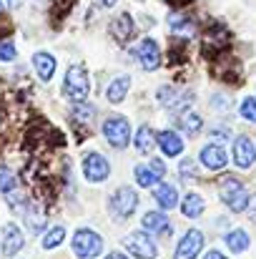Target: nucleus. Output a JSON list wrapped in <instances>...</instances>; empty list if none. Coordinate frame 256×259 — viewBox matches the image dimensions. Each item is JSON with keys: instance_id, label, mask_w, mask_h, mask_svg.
<instances>
[{"instance_id": "1", "label": "nucleus", "mask_w": 256, "mask_h": 259, "mask_svg": "<svg viewBox=\"0 0 256 259\" xmlns=\"http://www.w3.org/2000/svg\"><path fill=\"white\" fill-rule=\"evenodd\" d=\"M219 196H221V201H224V204H229V209H231V211H246V209H249V204H251V199H249V194H246L244 184H241V181H236L234 176L221 179V184H219Z\"/></svg>"}, {"instance_id": "2", "label": "nucleus", "mask_w": 256, "mask_h": 259, "mask_svg": "<svg viewBox=\"0 0 256 259\" xmlns=\"http://www.w3.org/2000/svg\"><path fill=\"white\" fill-rule=\"evenodd\" d=\"M88 73L83 66H71L66 73V83H63V93L73 101V103H83L88 96Z\"/></svg>"}, {"instance_id": "3", "label": "nucleus", "mask_w": 256, "mask_h": 259, "mask_svg": "<svg viewBox=\"0 0 256 259\" xmlns=\"http://www.w3.org/2000/svg\"><path fill=\"white\" fill-rule=\"evenodd\" d=\"M100 249H103V239L95 232L78 229L73 234V252H76V257L90 259V257H95V254H100Z\"/></svg>"}, {"instance_id": "4", "label": "nucleus", "mask_w": 256, "mask_h": 259, "mask_svg": "<svg viewBox=\"0 0 256 259\" xmlns=\"http://www.w3.org/2000/svg\"><path fill=\"white\" fill-rule=\"evenodd\" d=\"M123 244H126V249H128L133 257H138V259H153L159 254V247L153 244V239H151L146 232H133V234H128V237L123 239Z\"/></svg>"}, {"instance_id": "5", "label": "nucleus", "mask_w": 256, "mask_h": 259, "mask_svg": "<svg viewBox=\"0 0 256 259\" xmlns=\"http://www.w3.org/2000/svg\"><path fill=\"white\" fill-rule=\"evenodd\" d=\"M103 134H106V139H108V144L113 149H123V146H128L131 126H128L126 118H108L103 123Z\"/></svg>"}, {"instance_id": "6", "label": "nucleus", "mask_w": 256, "mask_h": 259, "mask_svg": "<svg viewBox=\"0 0 256 259\" xmlns=\"http://www.w3.org/2000/svg\"><path fill=\"white\" fill-rule=\"evenodd\" d=\"M138 206V194L131 189V186H121L116 194H113V201H111V209L116 217H131Z\"/></svg>"}, {"instance_id": "7", "label": "nucleus", "mask_w": 256, "mask_h": 259, "mask_svg": "<svg viewBox=\"0 0 256 259\" xmlns=\"http://www.w3.org/2000/svg\"><path fill=\"white\" fill-rule=\"evenodd\" d=\"M201 247H203V234H201L198 229H188V232L181 237V242H178L173 257L176 259H196L198 252H201Z\"/></svg>"}, {"instance_id": "8", "label": "nucleus", "mask_w": 256, "mask_h": 259, "mask_svg": "<svg viewBox=\"0 0 256 259\" xmlns=\"http://www.w3.org/2000/svg\"><path fill=\"white\" fill-rule=\"evenodd\" d=\"M136 56H138V63L143 66V71H156L161 66V51H159V43L151 40V38H143L136 48Z\"/></svg>"}, {"instance_id": "9", "label": "nucleus", "mask_w": 256, "mask_h": 259, "mask_svg": "<svg viewBox=\"0 0 256 259\" xmlns=\"http://www.w3.org/2000/svg\"><path fill=\"white\" fill-rule=\"evenodd\" d=\"M234 161L239 169H251L256 161V146L249 136H239L234 141Z\"/></svg>"}, {"instance_id": "10", "label": "nucleus", "mask_w": 256, "mask_h": 259, "mask_svg": "<svg viewBox=\"0 0 256 259\" xmlns=\"http://www.w3.org/2000/svg\"><path fill=\"white\" fill-rule=\"evenodd\" d=\"M83 174H85V179H88V181L98 184V181L108 179L111 166H108L106 156H100V154H88V156L83 159Z\"/></svg>"}, {"instance_id": "11", "label": "nucleus", "mask_w": 256, "mask_h": 259, "mask_svg": "<svg viewBox=\"0 0 256 259\" xmlns=\"http://www.w3.org/2000/svg\"><path fill=\"white\" fill-rule=\"evenodd\" d=\"M226 151L221 149V146H216V144H209V146H203L201 149V164L206 166V169H211V171H221L224 166H226Z\"/></svg>"}, {"instance_id": "12", "label": "nucleus", "mask_w": 256, "mask_h": 259, "mask_svg": "<svg viewBox=\"0 0 256 259\" xmlns=\"http://www.w3.org/2000/svg\"><path fill=\"white\" fill-rule=\"evenodd\" d=\"M23 242H25L23 232L15 224H5V229H3V254H8V257L18 254L23 249Z\"/></svg>"}, {"instance_id": "13", "label": "nucleus", "mask_w": 256, "mask_h": 259, "mask_svg": "<svg viewBox=\"0 0 256 259\" xmlns=\"http://www.w3.org/2000/svg\"><path fill=\"white\" fill-rule=\"evenodd\" d=\"M33 66H35V73H38V78L40 81H50L53 78V73H56V58L50 56V53H35L33 56Z\"/></svg>"}, {"instance_id": "14", "label": "nucleus", "mask_w": 256, "mask_h": 259, "mask_svg": "<svg viewBox=\"0 0 256 259\" xmlns=\"http://www.w3.org/2000/svg\"><path fill=\"white\" fill-rule=\"evenodd\" d=\"M159 146L164 149L166 156H178L183 151V141L176 131H161L159 134Z\"/></svg>"}, {"instance_id": "15", "label": "nucleus", "mask_w": 256, "mask_h": 259, "mask_svg": "<svg viewBox=\"0 0 256 259\" xmlns=\"http://www.w3.org/2000/svg\"><path fill=\"white\" fill-rule=\"evenodd\" d=\"M156 141H159V136L153 134V128L151 126H141L138 134H136V151L138 154H151Z\"/></svg>"}, {"instance_id": "16", "label": "nucleus", "mask_w": 256, "mask_h": 259, "mask_svg": "<svg viewBox=\"0 0 256 259\" xmlns=\"http://www.w3.org/2000/svg\"><path fill=\"white\" fill-rule=\"evenodd\" d=\"M153 196H156V201H159L161 209H173L178 204V191H176L173 184H159V189L153 191Z\"/></svg>"}, {"instance_id": "17", "label": "nucleus", "mask_w": 256, "mask_h": 259, "mask_svg": "<svg viewBox=\"0 0 256 259\" xmlns=\"http://www.w3.org/2000/svg\"><path fill=\"white\" fill-rule=\"evenodd\" d=\"M143 227H146V232L166 234V232H169V219H166V214H161V211H148V214L143 217Z\"/></svg>"}, {"instance_id": "18", "label": "nucleus", "mask_w": 256, "mask_h": 259, "mask_svg": "<svg viewBox=\"0 0 256 259\" xmlns=\"http://www.w3.org/2000/svg\"><path fill=\"white\" fill-rule=\"evenodd\" d=\"M111 33H113L118 40H128V38H131V33H133L131 15H128V13H121V15L113 20V25H111Z\"/></svg>"}, {"instance_id": "19", "label": "nucleus", "mask_w": 256, "mask_h": 259, "mask_svg": "<svg viewBox=\"0 0 256 259\" xmlns=\"http://www.w3.org/2000/svg\"><path fill=\"white\" fill-rule=\"evenodd\" d=\"M201 116L198 113H193V111H183L181 116H178V126L188 134V136H196L198 131H201Z\"/></svg>"}, {"instance_id": "20", "label": "nucleus", "mask_w": 256, "mask_h": 259, "mask_svg": "<svg viewBox=\"0 0 256 259\" xmlns=\"http://www.w3.org/2000/svg\"><path fill=\"white\" fill-rule=\"evenodd\" d=\"M128 86H131V78L128 76H121V78H116L111 88H108V101L111 103H121L123 98H126V93H128Z\"/></svg>"}, {"instance_id": "21", "label": "nucleus", "mask_w": 256, "mask_h": 259, "mask_svg": "<svg viewBox=\"0 0 256 259\" xmlns=\"http://www.w3.org/2000/svg\"><path fill=\"white\" fill-rule=\"evenodd\" d=\"M226 244L231 252H246L249 249V234L244 229H234L226 234Z\"/></svg>"}, {"instance_id": "22", "label": "nucleus", "mask_w": 256, "mask_h": 259, "mask_svg": "<svg viewBox=\"0 0 256 259\" xmlns=\"http://www.w3.org/2000/svg\"><path fill=\"white\" fill-rule=\"evenodd\" d=\"M181 209H183V214H186V217H191V219H196V217H198V214L203 211V199H201L198 194H188Z\"/></svg>"}, {"instance_id": "23", "label": "nucleus", "mask_w": 256, "mask_h": 259, "mask_svg": "<svg viewBox=\"0 0 256 259\" xmlns=\"http://www.w3.org/2000/svg\"><path fill=\"white\" fill-rule=\"evenodd\" d=\"M171 30L173 33H183V35H193L196 28L188 18H181V15H171Z\"/></svg>"}, {"instance_id": "24", "label": "nucleus", "mask_w": 256, "mask_h": 259, "mask_svg": "<svg viewBox=\"0 0 256 259\" xmlns=\"http://www.w3.org/2000/svg\"><path fill=\"white\" fill-rule=\"evenodd\" d=\"M63 237H66V229H63V227H53V229L43 237V249H56V247L63 242Z\"/></svg>"}, {"instance_id": "25", "label": "nucleus", "mask_w": 256, "mask_h": 259, "mask_svg": "<svg viewBox=\"0 0 256 259\" xmlns=\"http://www.w3.org/2000/svg\"><path fill=\"white\" fill-rule=\"evenodd\" d=\"M15 186H18L15 174L10 171L8 166H0V194H10Z\"/></svg>"}, {"instance_id": "26", "label": "nucleus", "mask_w": 256, "mask_h": 259, "mask_svg": "<svg viewBox=\"0 0 256 259\" xmlns=\"http://www.w3.org/2000/svg\"><path fill=\"white\" fill-rule=\"evenodd\" d=\"M133 176H136L138 186H143V189H148V186L156 184V174L151 171V169H146V166H136V169H133Z\"/></svg>"}, {"instance_id": "27", "label": "nucleus", "mask_w": 256, "mask_h": 259, "mask_svg": "<svg viewBox=\"0 0 256 259\" xmlns=\"http://www.w3.org/2000/svg\"><path fill=\"white\" fill-rule=\"evenodd\" d=\"M241 116H244L246 121L256 123V98H246V101L241 103Z\"/></svg>"}, {"instance_id": "28", "label": "nucleus", "mask_w": 256, "mask_h": 259, "mask_svg": "<svg viewBox=\"0 0 256 259\" xmlns=\"http://www.w3.org/2000/svg\"><path fill=\"white\" fill-rule=\"evenodd\" d=\"M18 56V51H15V46L10 43V40H0V61H13Z\"/></svg>"}, {"instance_id": "29", "label": "nucleus", "mask_w": 256, "mask_h": 259, "mask_svg": "<svg viewBox=\"0 0 256 259\" xmlns=\"http://www.w3.org/2000/svg\"><path fill=\"white\" fill-rule=\"evenodd\" d=\"M73 113H76V118H78V121H85V123H88V121L93 118V113H95V111H93V106L76 103V111H73Z\"/></svg>"}, {"instance_id": "30", "label": "nucleus", "mask_w": 256, "mask_h": 259, "mask_svg": "<svg viewBox=\"0 0 256 259\" xmlns=\"http://www.w3.org/2000/svg\"><path fill=\"white\" fill-rule=\"evenodd\" d=\"M151 171L156 174V176H164V174H166V164H164L161 159H153V161H151Z\"/></svg>"}, {"instance_id": "31", "label": "nucleus", "mask_w": 256, "mask_h": 259, "mask_svg": "<svg viewBox=\"0 0 256 259\" xmlns=\"http://www.w3.org/2000/svg\"><path fill=\"white\" fill-rule=\"evenodd\" d=\"M211 136H214V139H219V141H226V139H229V131H226V128H221V131H219V128H214V131H211Z\"/></svg>"}, {"instance_id": "32", "label": "nucleus", "mask_w": 256, "mask_h": 259, "mask_svg": "<svg viewBox=\"0 0 256 259\" xmlns=\"http://www.w3.org/2000/svg\"><path fill=\"white\" fill-rule=\"evenodd\" d=\"M193 174V161H183L181 164V176H191Z\"/></svg>"}, {"instance_id": "33", "label": "nucleus", "mask_w": 256, "mask_h": 259, "mask_svg": "<svg viewBox=\"0 0 256 259\" xmlns=\"http://www.w3.org/2000/svg\"><path fill=\"white\" fill-rule=\"evenodd\" d=\"M249 217H251V222H256V199H251V204H249Z\"/></svg>"}, {"instance_id": "34", "label": "nucleus", "mask_w": 256, "mask_h": 259, "mask_svg": "<svg viewBox=\"0 0 256 259\" xmlns=\"http://www.w3.org/2000/svg\"><path fill=\"white\" fill-rule=\"evenodd\" d=\"M206 259H226V257H224L221 252H209V254H206Z\"/></svg>"}, {"instance_id": "35", "label": "nucleus", "mask_w": 256, "mask_h": 259, "mask_svg": "<svg viewBox=\"0 0 256 259\" xmlns=\"http://www.w3.org/2000/svg\"><path fill=\"white\" fill-rule=\"evenodd\" d=\"M166 3H171V5H188L191 0H166Z\"/></svg>"}, {"instance_id": "36", "label": "nucleus", "mask_w": 256, "mask_h": 259, "mask_svg": "<svg viewBox=\"0 0 256 259\" xmlns=\"http://www.w3.org/2000/svg\"><path fill=\"white\" fill-rule=\"evenodd\" d=\"M108 259H128L126 254H121V252H113V254H108Z\"/></svg>"}, {"instance_id": "37", "label": "nucleus", "mask_w": 256, "mask_h": 259, "mask_svg": "<svg viewBox=\"0 0 256 259\" xmlns=\"http://www.w3.org/2000/svg\"><path fill=\"white\" fill-rule=\"evenodd\" d=\"M103 8H111V5H116V0H98Z\"/></svg>"}, {"instance_id": "38", "label": "nucleus", "mask_w": 256, "mask_h": 259, "mask_svg": "<svg viewBox=\"0 0 256 259\" xmlns=\"http://www.w3.org/2000/svg\"><path fill=\"white\" fill-rule=\"evenodd\" d=\"M8 3H10L13 8H18V5H20V0H8Z\"/></svg>"}]
</instances>
